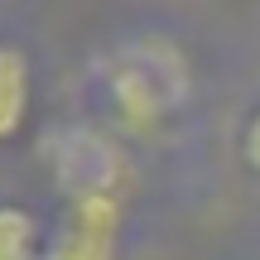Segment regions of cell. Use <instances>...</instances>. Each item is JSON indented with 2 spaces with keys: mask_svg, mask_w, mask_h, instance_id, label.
<instances>
[{
  "mask_svg": "<svg viewBox=\"0 0 260 260\" xmlns=\"http://www.w3.org/2000/svg\"><path fill=\"white\" fill-rule=\"evenodd\" d=\"M193 92V68L183 48L164 34H140L116 44L102 58V102L121 130L130 135H154L188 106Z\"/></svg>",
  "mask_w": 260,
  "mask_h": 260,
  "instance_id": "cell-1",
  "label": "cell"
},
{
  "mask_svg": "<svg viewBox=\"0 0 260 260\" xmlns=\"http://www.w3.org/2000/svg\"><path fill=\"white\" fill-rule=\"evenodd\" d=\"M44 164L53 169V183L63 188V198H87V193H121L130 188V164L121 159L116 140H106V130L73 125L53 130L44 140Z\"/></svg>",
  "mask_w": 260,
  "mask_h": 260,
  "instance_id": "cell-2",
  "label": "cell"
},
{
  "mask_svg": "<svg viewBox=\"0 0 260 260\" xmlns=\"http://www.w3.org/2000/svg\"><path fill=\"white\" fill-rule=\"evenodd\" d=\"M125 222V198L121 193H87L68 198L53 236L44 241L39 260H116Z\"/></svg>",
  "mask_w": 260,
  "mask_h": 260,
  "instance_id": "cell-3",
  "label": "cell"
},
{
  "mask_svg": "<svg viewBox=\"0 0 260 260\" xmlns=\"http://www.w3.org/2000/svg\"><path fill=\"white\" fill-rule=\"evenodd\" d=\"M29 102H34V77H29L24 48L0 44V140H15L24 130Z\"/></svg>",
  "mask_w": 260,
  "mask_h": 260,
  "instance_id": "cell-4",
  "label": "cell"
},
{
  "mask_svg": "<svg viewBox=\"0 0 260 260\" xmlns=\"http://www.w3.org/2000/svg\"><path fill=\"white\" fill-rule=\"evenodd\" d=\"M39 222L15 203H0V260H39Z\"/></svg>",
  "mask_w": 260,
  "mask_h": 260,
  "instance_id": "cell-5",
  "label": "cell"
},
{
  "mask_svg": "<svg viewBox=\"0 0 260 260\" xmlns=\"http://www.w3.org/2000/svg\"><path fill=\"white\" fill-rule=\"evenodd\" d=\"M241 149H246V159H251V169H260V111L251 116V125H246V135H241Z\"/></svg>",
  "mask_w": 260,
  "mask_h": 260,
  "instance_id": "cell-6",
  "label": "cell"
}]
</instances>
